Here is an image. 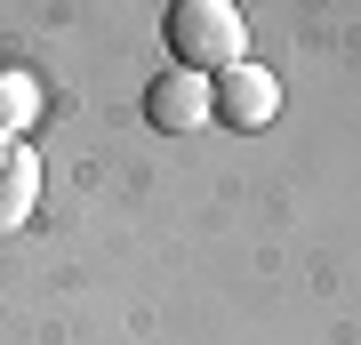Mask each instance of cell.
<instances>
[{
	"mask_svg": "<svg viewBox=\"0 0 361 345\" xmlns=\"http://www.w3.org/2000/svg\"><path fill=\"white\" fill-rule=\"evenodd\" d=\"M209 113H217L225 128H241V137H257V128H273L281 121V80L265 73V64H233V73H217L209 80Z\"/></svg>",
	"mask_w": 361,
	"mask_h": 345,
	"instance_id": "7a4b0ae2",
	"label": "cell"
},
{
	"mask_svg": "<svg viewBox=\"0 0 361 345\" xmlns=\"http://www.w3.org/2000/svg\"><path fill=\"white\" fill-rule=\"evenodd\" d=\"M169 49H177L185 73H233L249 49V25H241V8L233 0H177L169 8Z\"/></svg>",
	"mask_w": 361,
	"mask_h": 345,
	"instance_id": "6da1fadb",
	"label": "cell"
},
{
	"mask_svg": "<svg viewBox=\"0 0 361 345\" xmlns=\"http://www.w3.org/2000/svg\"><path fill=\"white\" fill-rule=\"evenodd\" d=\"M32 209H40V161L25 137H0V241L32 225Z\"/></svg>",
	"mask_w": 361,
	"mask_h": 345,
	"instance_id": "277c9868",
	"label": "cell"
},
{
	"mask_svg": "<svg viewBox=\"0 0 361 345\" xmlns=\"http://www.w3.org/2000/svg\"><path fill=\"white\" fill-rule=\"evenodd\" d=\"M137 104H145V121H153L161 137H193L201 121H217V113H209V80H201V73H185V64L153 73Z\"/></svg>",
	"mask_w": 361,
	"mask_h": 345,
	"instance_id": "3957f363",
	"label": "cell"
},
{
	"mask_svg": "<svg viewBox=\"0 0 361 345\" xmlns=\"http://www.w3.org/2000/svg\"><path fill=\"white\" fill-rule=\"evenodd\" d=\"M32 121H40V80L8 64V73H0V137H25Z\"/></svg>",
	"mask_w": 361,
	"mask_h": 345,
	"instance_id": "5b68a950",
	"label": "cell"
}]
</instances>
